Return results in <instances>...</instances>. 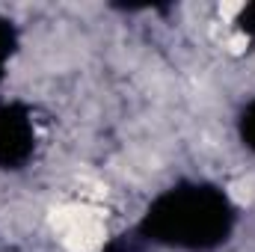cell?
<instances>
[{"label": "cell", "instance_id": "3", "mask_svg": "<svg viewBox=\"0 0 255 252\" xmlns=\"http://www.w3.org/2000/svg\"><path fill=\"white\" fill-rule=\"evenodd\" d=\"M229 45H232V51H244V45H247V39H244V36H235V39H232Z\"/></svg>", "mask_w": 255, "mask_h": 252}, {"label": "cell", "instance_id": "2", "mask_svg": "<svg viewBox=\"0 0 255 252\" xmlns=\"http://www.w3.org/2000/svg\"><path fill=\"white\" fill-rule=\"evenodd\" d=\"M241 9H244L241 3H223V6H220V15H223V18H235Z\"/></svg>", "mask_w": 255, "mask_h": 252}, {"label": "cell", "instance_id": "1", "mask_svg": "<svg viewBox=\"0 0 255 252\" xmlns=\"http://www.w3.org/2000/svg\"><path fill=\"white\" fill-rule=\"evenodd\" d=\"M54 226L60 229L63 235V244L71 252H89L98 247L101 241V223L89 214V211H80V208H63L57 211L54 217Z\"/></svg>", "mask_w": 255, "mask_h": 252}]
</instances>
